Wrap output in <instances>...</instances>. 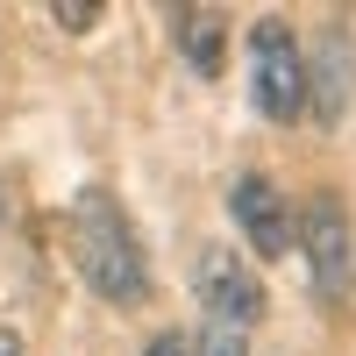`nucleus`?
Instances as JSON below:
<instances>
[{"label":"nucleus","instance_id":"nucleus-12","mask_svg":"<svg viewBox=\"0 0 356 356\" xmlns=\"http://www.w3.org/2000/svg\"><path fill=\"white\" fill-rule=\"evenodd\" d=\"M0 221H8V193H0Z\"/></svg>","mask_w":356,"mask_h":356},{"label":"nucleus","instance_id":"nucleus-10","mask_svg":"<svg viewBox=\"0 0 356 356\" xmlns=\"http://www.w3.org/2000/svg\"><path fill=\"white\" fill-rule=\"evenodd\" d=\"M143 356H193V335L164 328V335H150V349H143Z\"/></svg>","mask_w":356,"mask_h":356},{"label":"nucleus","instance_id":"nucleus-3","mask_svg":"<svg viewBox=\"0 0 356 356\" xmlns=\"http://www.w3.org/2000/svg\"><path fill=\"white\" fill-rule=\"evenodd\" d=\"M300 250H307L314 300L321 307H342L349 300V271H356V228H349V207L335 193H314L307 221H300Z\"/></svg>","mask_w":356,"mask_h":356},{"label":"nucleus","instance_id":"nucleus-5","mask_svg":"<svg viewBox=\"0 0 356 356\" xmlns=\"http://www.w3.org/2000/svg\"><path fill=\"white\" fill-rule=\"evenodd\" d=\"M228 214H235V228H243L250 257L278 264V257L292 250V207H285V193H278L264 171H243V178L228 186Z\"/></svg>","mask_w":356,"mask_h":356},{"label":"nucleus","instance_id":"nucleus-7","mask_svg":"<svg viewBox=\"0 0 356 356\" xmlns=\"http://www.w3.org/2000/svg\"><path fill=\"white\" fill-rule=\"evenodd\" d=\"M171 29H178V43H186L193 72H207V79H214V72H221V36H228V15H221V8H178V15H171Z\"/></svg>","mask_w":356,"mask_h":356},{"label":"nucleus","instance_id":"nucleus-4","mask_svg":"<svg viewBox=\"0 0 356 356\" xmlns=\"http://www.w3.org/2000/svg\"><path fill=\"white\" fill-rule=\"evenodd\" d=\"M200 307H207V321H221V328H257L264 321V278L250 271L243 257H235L228 243H214V250H200Z\"/></svg>","mask_w":356,"mask_h":356},{"label":"nucleus","instance_id":"nucleus-11","mask_svg":"<svg viewBox=\"0 0 356 356\" xmlns=\"http://www.w3.org/2000/svg\"><path fill=\"white\" fill-rule=\"evenodd\" d=\"M0 356H22V335L8 328V321H0Z\"/></svg>","mask_w":356,"mask_h":356},{"label":"nucleus","instance_id":"nucleus-2","mask_svg":"<svg viewBox=\"0 0 356 356\" xmlns=\"http://www.w3.org/2000/svg\"><path fill=\"white\" fill-rule=\"evenodd\" d=\"M250 100H257L264 122H278V129H292L307 114V50H300V36H292L278 15H264L250 29Z\"/></svg>","mask_w":356,"mask_h":356},{"label":"nucleus","instance_id":"nucleus-1","mask_svg":"<svg viewBox=\"0 0 356 356\" xmlns=\"http://www.w3.org/2000/svg\"><path fill=\"white\" fill-rule=\"evenodd\" d=\"M72 264L107 307H143L150 300V257L136 243L129 207L107 186H79V200H72Z\"/></svg>","mask_w":356,"mask_h":356},{"label":"nucleus","instance_id":"nucleus-9","mask_svg":"<svg viewBox=\"0 0 356 356\" xmlns=\"http://www.w3.org/2000/svg\"><path fill=\"white\" fill-rule=\"evenodd\" d=\"M100 15H107L100 0H50V22H57V29H72V36H86Z\"/></svg>","mask_w":356,"mask_h":356},{"label":"nucleus","instance_id":"nucleus-8","mask_svg":"<svg viewBox=\"0 0 356 356\" xmlns=\"http://www.w3.org/2000/svg\"><path fill=\"white\" fill-rule=\"evenodd\" d=\"M193 356H250V335L243 328H221V321H207L193 335Z\"/></svg>","mask_w":356,"mask_h":356},{"label":"nucleus","instance_id":"nucleus-6","mask_svg":"<svg viewBox=\"0 0 356 356\" xmlns=\"http://www.w3.org/2000/svg\"><path fill=\"white\" fill-rule=\"evenodd\" d=\"M349 100H356V43H349V29H321L307 50V114L321 129H335Z\"/></svg>","mask_w":356,"mask_h":356}]
</instances>
